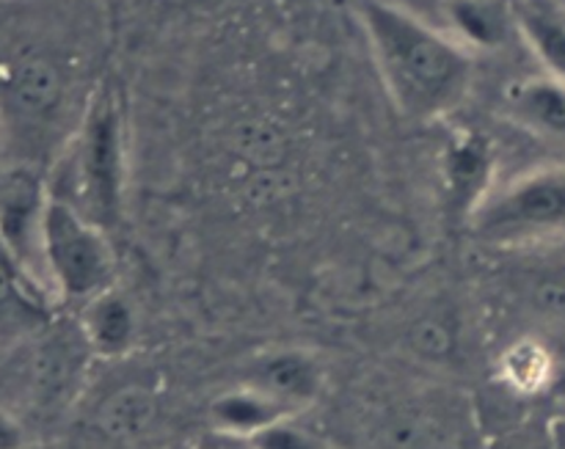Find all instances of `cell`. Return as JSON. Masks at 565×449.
<instances>
[{
    "label": "cell",
    "instance_id": "1",
    "mask_svg": "<svg viewBox=\"0 0 565 449\" xmlns=\"http://www.w3.org/2000/svg\"><path fill=\"white\" fill-rule=\"evenodd\" d=\"M356 20L392 105L428 125L450 116L475 81V55L395 0H359Z\"/></svg>",
    "mask_w": 565,
    "mask_h": 449
},
{
    "label": "cell",
    "instance_id": "2",
    "mask_svg": "<svg viewBox=\"0 0 565 449\" xmlns=\"http://www.w3.org/2000/svg\"><path fill=\"white\" fill-rule=\"evenodd\" d=\"M50 196L116 229L127 202V121L119 92L99 83L86 97L47 180Z\"/></svg>",
    "mask_w": 565,
    "mask_h": 449
},
{
    "label": "cell",
    "instance_id": "3",
    "mask_svg": "<svg viewBox=\"0 0 565 449\" xmlns=\"http://www.w3.org/2000/svg\"><path fill=\"white\" fill-rule=\"evenodd\" d=\"M92 356L81 325H55L50 320L44 329L20 340L17 353L6 364L0 386L9 400H3V406L11 414L22 408L39 417L61 411L81 389Z\"/></svg>",
    "mask_w": 565,
    "mask_h": 449
},
{
    "label": "cell",
    "instance_id": "4",
    "mask_svg": "<svg viewBox=\"0 0 565 449\" xmlns=\"http://www.w3.org/2000/svg\"><path fill=\"white\" fill-rule=\"evenodd\" d=\"M469 232L500 248H519L565 235V165H541L491 188Z\"/></svg>",
    "mask_w": 565,
    "mask_h": 449
},
{
    "label": "cell",
    "instance_id": "5",
    "mask_svg": "<svg viewBox=\"0 0 565 449\" xmlns=\"http://www.w3.org/2000/svg\"><path fill=\"white\" fill-rule=\"evenodd\" d=\"M44 268L53 296L83 307L114 287L116 257L108 232L50 196L44 215Z\"/></svg>",
    "mask_w": 565,
    "mask_h": 449
},
{
    "label": "cell",
    "instance_id": "6",
    "mask_svg": "<svg viewBox=\"0 0 565 449\" xmlns=\"http://www.w3.org/2000/svg\"><path fill=\"white\" fill-rule=\"evenodd\" d=\"M70 99V75L44 50H17L0 58V121L3 114L25 127H53Z\"/></svg>",
    "mask_w": 565,
    "mask_h": 449
},
{
    "label": "cell",
    "instance_id": "7",
    "mask_svg": "<svg viewBox=\"0 0 565 449\" xmlns=\"http://www.w3.org/2000/svg\"><path fill=\"white\" fill-rule=\"evenodd\" d=\"M47 180L31 169H11L0 174V246L36 281L50 298L47 268H44V215H47Z\"/></svg>",
    "mask_w": 565,
    "mask_h": 449
},
{
    "label": "cell",
    "instance_id": "8",
    "mask_svg": "<svg viewBox=\"0 0 565 449\" xmlns=\"http://www.w3.org/2000/svg\"><path fill=\"white\" fill-rule=\"evenodd\" d=\"M497 169V154L489 138L475 130H463L452 138L441 154V174H445L447 202L452 215L469 221L491 193Z\"/></svg>",
    "mask_w": 565,
    "mask_h": 449
},
{
    "label": "cell",
    "instance_id": "9",
    "mask_svg": "<svg viewBox=\"0 0 565 449\" xmlns=\"http://www.w3.org/2000/svg\"><path fill=\"white\" fill-rule=\"evenodd\" d=\"M500 108L508 121L546 141L565 143V81L530 75L511 81L502 88Z\"/></svg>",
    "mask_w": 565,
    "mask_h": 449
},
{
    "label": "cell",
    "instance_id": "10",
    "mask_svg": "<svg viewBox=\"0 0 565 449\" xmlns=\"http://www.w3.org/2000/svg\"><path fill=\"white\" fill-rule=\"evenodd\" d=\"M445 20V31L472 55L494 53L519 36L511 0H447Z\"/></svg>",
    "mask_w": 565,
    "mask_h": 449
},
{
    "label": "cell",
    "instance_id": "11",
    "mask_svg": "<svg viewBox=\"0 0 565 449\" xmlns=\"http://www.w3.org/2000/svg\"><path fill=\"white\" fill-rule=\"evenodd\" d=\"M50 301L25 270L0 246V340H25L50 323Z\"/></svg>",
    "mask_w": 565,
    "mask_h": 449
},
{
    "label": "cell",
    "instance_id": "12",
    "mask_svg": "<svg viewBox=\"0 0 565 449\" xmlns=\"http://www.w3.org/2000/svg\"><path fill=\"white\" fill-rule=\"evenodd\" d=\"M516 33L546 75L565 81L563 0H511Z\"/></svg>",
    "mask_w": 565,
    "mask_h": 449
},
{
    "label": "cell",
    "instance_id": "13",
    "mask_svg": "<svg viewBox=\"0 0 565 449\" xmlns=\"http://www.w3.org/2000/svg\"><path fill=\"white\" fill-rule=\"evenodd\" d=\"M77 325L99 359L125 356L136 342V309L116 287L83 303Z\"/></svg>",
    "mask_w": 565,
    "mask_h": 449
},
{
    "label": "cell",
    "instance_id": "14",
    "mask_svg": "<svg viewBox=\"0 0 565 449\" xmlns=\"http://www.w3.org/2000/svg\"><path fill=\"white\" fill-rule=\"evenodd\" d=\"M248 384L259 386L276 400L285 403L287 408L298 411L318 400L320 389H323V370L309 353L285 351L263 359Z\"/></svg>",
    "mask_w": 565,
    "mask_h": 449
},
{
    "label": "cell",
    "instance_id": "15",
    "mask_svg": "<svg viewBox=\"0 0 565 449\" xmlns=\"http://www.w3.org/2000/svg\"><path fill=\"white\" fill-rule=\"evenodd\" d=\"M292 414H296L292 408H287L285 403L276 400L274 395H268V392H263L254 384L226 392V395H221L210 406L213 428L230 430V434L237 436H248V439L254 434H259V430L268 428V425L292 417Z\"/></svg>",
    "mask_w": 565,
    "mask_h": 449
},
{
    "label": "cell",
    "instance_id": "16",
    "mask_svg": "<svg viewBox=\"0 0 565 449\" xmlns=\"http://www.w3.org/2000/svg\"><path fill=\"white\" fill-rule=\"evenodd\" d=\"M158 419V397L147 386H125L99 403L94 428L110 441L141 439Z\"/></svg>",
    "mask_w": 565,
    "mask_h": 449
},
{
    "label": "cell",
    "instance_id": "17",
    "mask_svg": "<svg viewBox=\"0 0 565 449\" xmlns=\"http://www.w3.org/2000/svg\"><path fill=\"white\" fill-rule=\"evenodd\" d=\"M505 381L516 392H541L544 386L555 384L557 370L555 362H552V353L546 351L541 342L524 340L519 345H513L505 356Z\"/></svg>",
    "mask_w": 565,
    "mask_h": 449
},
{
    "label": "cell",
    "instance_id": "18",
    "mask_svg": "<svg viewBox=\"0 0 565 449\" xmlns=\"http://www.w3.org/2000/svg\"><path fill=\"white\" fill-rule=\"evenodd\" d=\"M252 441L257 449H323V441L309 430L298 428L292 417L268 425L265 430L254 434Z\"/></svg>",
    "mask_w": 565,
    "mask_h": 449
},
{
    "label": "cell",
    "instance_id": "19",
    "mask_svg": "<svg viewBox=\"0 0 565 449\" xmlns=\"http://www.w3.org/2000/svg\"><path fill=\"white\" fill-rule=\"evenodd\" d=\"M414 351L423 353L425 359H447L452 353V331L441 320H423L412 334Z\"/></svg>",
    "mask_w": 565,
    "mask_h": 449
},
{
    "label": "cell",
    "instance_id": "20",
    "mask_svg": "<svg viewBox=\"0 0 565 449\" xmlns=\"http://www.w3.org/2000/svg\"><path fill=\"white\" fill-rule=\"evenodd\" d=\"M191 447L193 449H257L248 436H237V434H230V430H218V428L204 430Z\"/></svg>",
    "mask_w": 565,
    "mask_h": 449
},
{
    "label": "cell",
    "instance_id": "21",
    "mask_svg": "<svg viewBox=\"0 0 565 449\" xmlns=\"http://www.w3.org/2000/svg\"><path fill=\"white\" fill-rule=\"evenodd\" d=\"M22 445H25V434H22L20 419L0 403V449H20Z\"/></svg>",
    "mask_w": 565,
    "mask_h": 449
},
{
    "label": "cell",
    "instance_id": "22",
    "mask_svg": "<svg viewBox=\"0 0 565 449\" xmlns=\"http://www.w3.org/2000/svg\"><path fill=\"white\" fill-rule=\"evenodd\" d=\"M546 436H550V449H565V414H557L552 419Z\"/></svg>",
    "mask_w": 565,
    "mask_h": 449
},
{
    "label": "cell",
    "instance_id": "23",
    "mask_svg": "<svg viewBox=\"0 0 565 449\" xmlns=\"http://www.w3.org/2000/svg\"><path fill=\"white\" fill-rule=\"evenodd\" d=\"M160 449H193L191 445H169V447H160Z\"/></svg>",
    "mask_w": 565,
    "mask_h": 449
},
{
    "label": "cell",
    "instance_id": "24",
    "mask_svg": "<svg viewBox=\"0 0 565 449\" xmlns=\"http://www.w3.org/2000/svg\"><path fill=\"white\" fill-rule=\"evenodd\" d=\"M557 270H561V274H563V279H565V265H557Z\"/></svg>",
    "mask_w": 565,
    "mask_h": 449
},
{
    "label": "cell",
    "instance_id": "25",
    "mask_svg": "<svg viewBox=\"0 0 565 449\" xmlns=\"http://www.w3.org/2000/svg\"><path fill=\"white\" fill-rule=\"evenodd\" d=\"M20 449H42V447H31V445H22Z\"/></svg>",
    "mask_w": 565,
    "mask_h": 449
},
{
    "label": "cell",
    "instance_id": "26",
    "mask_svg": "<svg viewBox=\"0 0 565 449\" xmlns=\"http://www.w3.org/2000/svg\"><path fill=\"white\" fill-rule=\"evenodd\" d=\"M0 127H3V121H0Z\"/></svg>",
    "mask_w": 565,
    "mask_h": 449
}]
</instances>
